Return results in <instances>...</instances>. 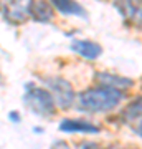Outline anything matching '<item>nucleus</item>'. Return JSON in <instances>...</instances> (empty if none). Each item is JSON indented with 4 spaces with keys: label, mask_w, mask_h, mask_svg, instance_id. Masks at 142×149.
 Here are the masks:
<instances>
[{
    "label": "nucleus",
    "mask_w": 142,
    "mask_h": 149,
    "mask_svg": "<svg viewBox=\"0 0 142 149\" xmlns=\"http://www.w3.org/2000/svg\"><path fill=\"white\" fill-rule=\"evenodd\" d=\"M124 100V91L98 86L83 91L78 96V108L86 113H106L119 106Z\"/></svg>",
    "instance_id": "nucleus-1"
},
{
    "label": "nucleus",
    "mask_w": 142,
    "mask_h": 149,
    "mask_svg": "<svg viewBox=\"0 0 142 149\" xmlns=\"http://www.w3.org/2000/svg\"><path fill=\"white\" fill-rule=\"evenodd\" d=\"M23 103L32 113L43 118L51 116L55 109H56V104H55L51 93L46 88H40V86H35V85L26 86V91L23 95Z\"/></svg>",
    "instance_id": "nucleus-2"
},
{
    "label": "nucleus",
    "mask_w": 142,
    "mask_h": 149,
    "mask_svg": "<svg viewBox=\"0 0 142 149\" xmlns=\"http://www.w3.org/2000/svg\"><path fill=\"white\" fill-rule=\"evenodd\" d=\"M45 86L51 93L56 106L66 109V108H69L73 104L74 91H73V86H71L69 81H66L64 78H60V76H55V78L45 80Z\"/></svg>",
    "instance_id": "nucleus-3"
},
{
    "label": "nucleus",
    "mask_w": 142,
    "mask_h": 149,
    "mask_svg": "<svg viewBox=\"0 0 142 149\" xmlns=\"http://www.w3.org/2000/svg\"><path fill=\"white\" fill-rule=\"evenodd\" d=\"M32 5L33 0H8L5 7V15L13 23L23 22L28 15H32Z\"/></svg>",
    "instance_id": "nucleus-4"
},
{
    "label": "nucleus",
    "mask_w": 142,
    "mask_h": 149,
    "mask_svg": "<svg viewBox=\"0 0 142 149\" xmlns=\"http://www.w3.org/2000/svg\"><path fill=\"white\" fill-rule=\"evenodd\" d=\"M60 131L63 133H84V134H96L99 133V126H96L84 119H63L60 124Z\"/></svg>",
    "instance_id": "nucleus-5"
},
{
    "label": "nucleus",
    "mask_w": 142,
    "mask_h": 149,
    "mask_svg": "<svg viewBox=\"0 0 142 149\" xmlns=\"http://www.w3.org/2000/svg\"><path fill=\"white\" fill-rule=\"evenodd\" d=\"M96 80L99 83V86H106V88H112V90L126 91L127 88H131L134 85V81L126 78V76H117V74L111 73H98Z\"/></svg>",
    "instance_id": "nucleus-6"
},
{
    "label": "nucleus",
    "mask_w": 142,
    "mask_h": 149,
    "mask_svg": "<svg viewBox=\"0 0 142 149\" xmlns=\"http://www.w3.org/2000/svg\"><path fill=\"white\" fill-rule=\"evenodd\" d=\"M71 50L86 60H96L103 52L101 45L89 42V40H73L71 42Z\"/></svg>",
    "instance_id": "nucleus-7"
},
{
    "label": "nucleus",
    "mask_w": 142,
    "mask_h": 149,
    "mask_svg": "<svg viewBox=\"0 0 142 149\" xmlns=\"http://www.w3.org/2000/svg\"><path fill=\"white\" fill-rule=\"evenodd\" d=\"M53 7L63 13V15H74V17H84V8L79 5L76 0H50Z\"/></svg>",
    "instance_id": "nucleus-8"
},
{
    "label": "nucleus",
    "mask_w": 142,
    "mask_h": 149,
    "mask_svg": "<svg viewBox=\"0 0 142 149\" xmlns=\"http://www.w3.org/2000/svg\"><path fill=\"white\" fill-rule=\"evenodd\" d=\"M122 2H124V7L119 8L121 13L127 17L136 27L142 28V2L141 3H134L131 0H122Z\"/></svg>",
    "instance_id": "nucleus-9"
},
{
    "label": "nucleus",
    "mask_w": 142,
    "mask_h": 149,
    "mask_svg": "<svg viewBox=\"0 0 142 149\" xmlns=\"http://www.w3.org/2000/svg\"><path fill=\"white\" fill-rule=\"evenodd\" d=\"M32 17H35V18L40 20V22H48V20H51L53 12H51V8H50L48 3H45L43 0H40V2H33Z\"/></svg>",
    "instance_id": "nucleus-10"
},
{
    "label": "nucleus",
    "mask_w": 142,
    "mask_h": 149,
    "mask_svg": "<svg viewBox=\"0 0 142 149\" xmlns=\"http://www.w3.org/2000/svg\"><path fill=\"white\" fill-rule=\"evenodd\" d=\"M122 116L132 121V119H137V118H142V98L136 100V101H132L129 106L122 111Z\"/></svg>",
    "instance_id": "nucleus-11"
},
{
    "label": "nucleus",
    "mask_w": 142,
    "mask_h": 149,
    "mask_svg": "<svg viewBox=\"0 0 142 149\" xmlns=\"http://www.w3.org/2000/svg\"><path fill=\"white\" fill-rule=\"evenodd\" d=\"M51 149H71V148L66 143H63V141H58V143H55L51 146Z\"/></svg>",
    "instance_id": "nucleus-12"
},
{
    "label": "nucleus",
    "mask_w": 142,
    "mask_h": 149,
    "mask_svg": "<svg viewBox=\"0 0 142 149\" xmlns=\"http://www.w3.org/2000/svg\"><path fill=\"white\" fill-rule=\"evenodd\" d=\"M8 116H10V121H13V123H17V121H20V114H17L15 111H12L10 114H8Z\"/></svg>",
    "instance_id": "nucleus-13"
},
{
    "label": "nucleus",
    "mask_w": 142,
    "mask_h": 149,
    "mask_svg": "<svg viewBox=\"0 0 142 149\" xmlns=\"http://www.w3.org/2000/svg\"><path fill=\"white\" fill-rule=\"evenodd\" d=\"M111 149H139V148H131V146H112Z\"/></svg>",
    "instance_id": "nucleus-14"
},
{
    "label": "nucleus",
    "mask_w": 142,
    "mask_h": 149,
    "mask_svg": "<svg viewBox=\"0 0 142 149\" xmlns=\"http://www.w3.org/2000/svg\"><path fill=\"white\" fill-rule=\"evenodd\" d=\"M139 134H141V136H142V123H141V124H139Z\"/></svg>",
    "instance_id": "nucleus-15"
}]
</instances>
